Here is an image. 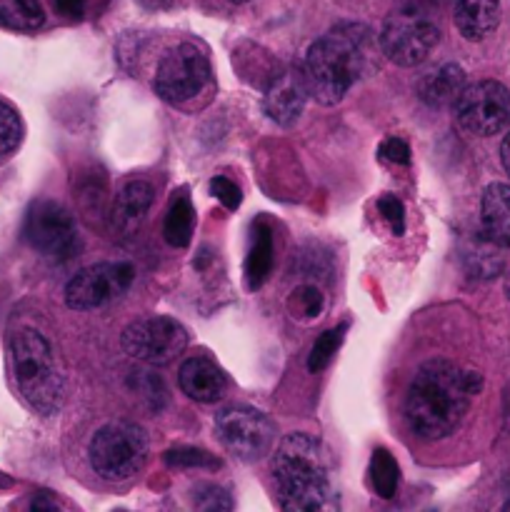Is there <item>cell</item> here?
<instances>
[{
	"mask_svg": "<svg viewBox=\"0 0 510 512\" xmlns=\"http://www.w3.org/2000/svg\"><path fill=\"white\" fill-rule=\"evenodd\" d=\"M273 253V230H270V225L258 223L253 230V245H250L248 258H245V283L250 290L260 288L268 280L270 270H273Z\"/></svg>",
	"mask_w": 510,
	"mask_h": 512,
	"instance_id": "d6986e66",
	"label": "cell"
},
{
	"mask_svg": "<svg viewBox=\"0 0 510 512\" xmlns=\"http://www.w3.org/2000/svg\"><path fill=\"white\" fill-rule=\"evenodd\" d=\"M195 228V210L193 203H190V195L185 190H178V193L170 198L168 213H165L163 233L165 240H168L173 248H185L193 238Z\"/></svg>",
	"mask_w": 510,
	"mask_h": 512,
	"instance_id": "ffe728a7",
	"label": "cell"
},
{
	"mask_svg": "<svg viewBox=\"0 0 510 512\" xmlns=\"http://www.w3.org/2000/svg\"><path fill=\"white\" fill-rule=\"evenodd\" d=\"M215 435L220 445L243 463H255L275 448L273 420L248 405H230L220 410L215 415Z\"/></svg>",
	"mask_w": 510,
	"mask_h": 512,
	"instance_id": "52a82bcc",
	"label": "cell"
},
{
	"mask_svg": "<svg viewBox=\"0 0 510 512\" xmlns=\"http://www.w3.org/2000/svg\"><path fill=\"white\" fill-rule=\"evenodd\" d=\"M153 185L148 180H128L123 188L118 190L113 203V223L118 225L123 233H133L140 223H143L145 213H148L150 203H153Z\"/></svg>",
	"mask_w": 510,
	"mask_h": 512,
	"instance_id": "e0dca14e",
	"label": "cell"
},
{
	"mask_svg": "<svg viewBox=\"0 0 510 512\" xmlns=\"http://www.w3.org/2000/svg\"><path fill=\"white\" fill-rule=\"evenodd\" d=\"M463 88H465L463 68L455 63H445L420 78L418 95L425 105H430V108H443V105L455 103Z\"/></svg>",
	"mask_w": 510,
	"mask_h": 512,
	"instance_id": "ac0fdd59",
	"label": "cell"
},
{
	"mask_svg": "<svg viewBox=\"0 0 510 512\" xmlns=\"http://www.w3.org/2000/svg\"><path fill=\"white\" fill-rule=\"evenodd\" d=\"M90 468L108 483H123L140 473L148 460V435L128 420L103 425L88 448Z\"/></svg>",
	"mask_w": 510,
	"mask_h": 512,
	"instance_id": "8992f818",
	"label": "cell"
},
{
	"mask_svg": "<svg viewBox=\"0 0 510 512\" xmlns=\"http://www.w3.org/2000/svg\"><path fill=\"white\" fill-rule=\"evenodd\" d=\"M45 23V10L40 0H0V25L10 30H38Z\"/></svg>",
	"mask_w": 510,
	"mask_h": 512,
	"instance_id": "44dd1931",
	"label": "cell"
},
{
	"mask_svg": "<svg viewBox=\"0 0 510 512\" xmlns=\"http://www.w3.org/2000/svg\"><path fill=\"white\" fill-rule=\"evenodd\" d=\"M508 418H510V393H508Z\"/></svg>",
	"mask_w": 510,
	"mask_h": 512,
	"instance_id": "d590c367",
	"label": "cell"
},
{
	"mask_svg": "<svg viewBox=\"0 0 510 512\" xmlns=\"http://www.w3.org/2000/svg\"><path fill=\"white\" fill-rule=\"evenodd\" d=\"M165 463L170 468H220V460L203 448H173L165 453Z\"/></svg>",
	"mask_w": 510,
	"mask_h": 512,
	"instance_id": "484cf974",
	"label": "cell"
},
{
	"mask_svg": "<svg viewBox=\"0 0 510 512\" xmlns=\"http://www.w3.org/2000/svg\"><path fill=\"white\" fill-rule=\"evenodd\" d=\"M210 83V63L200 48L180 43L163 55L155 70V93L168 103H188Z\"/></svg>",
	"mask_w": 510,
	"mask_h": 512,
	"instance_id": "9c48e42d",
	"label": "cell"
},
{
	"mask_svg": "<svg viewBox=\"0 0 510 512\" xmlns=\"http://www.w3.org/2000/svg\"><path fill=\"white\" fill-rule=\"evenodd\" d=\"M5 485H10V480H8V478H3V475H0V488H5Z\"/></svg>",
	"mask_w": 510,
	"mask_h": 512,
	"instance_id": "836d02e7",
	"label": "cell"
},
{
	"mask_svg": "<svg viewBox=\"0 0 510 512\" xmlns=\"http://www.w3.org/2000/svg\"><path fill=\"white\" fill-rule=\"evenodd\" d=\"M188 345V333L175 318H140L123 330V350L145 365H168Z\"/></svg>",
	"mask_w": 510,
	"mask_h": 512,
	"instance_id": "30bf717a",
	"label": "cell"
},
{
	"mask_svg": "<svg viewBox=\"0 0 510 512\" xmlns=\"http://www.w3.org/2000/svg\"><path fill=\"white\" fill-rule=\"evenodd\" d=\"M505 295H508V300H510V273H508V278H505Z\"/></svg>",
	"mask_w": 510,
	"mask_h": 512,
	"instance_id": "d6a6232c",
	"label": "cell"
},
{
	"mask_svg": "<svg viewBox=\"0 0 510 512\" xmlns=\"http://www.w3.org/2000/svg\"><path fill=\"white\" fill-rule=\"evenodd\" d=\"M325 298L315 285H303V288L293 290V295L288 298V310L295 318L313 320L323 313Z\"/></svg>",
	"mask_w": 510,
	"mask_h": 512,
	"instance_id": "d4e9b609",
	"label": "cell"
},
{
	"mask_svg": "<svg viewBox=\"0 0 510 512\" xmlns=\"http://www.w3.org/2000/svg\"><path fill=\"white\" fill-rule=\"evenodd\" d=\"M23 140V120L10 103L0 100V158L15 153Z\"/></svg>",
	"mask_w": 510,
	"mask_h": 512,
	"instance_id": "cb8c5ba5",
	"label": "cell"
},
{
	"mask_svg": "<svg viewBox=\"0 0 510 512\" xmlns=\"http://www.w3.org/2000/svg\"><path fill=\"white\" fill-rule=\"evenodd\" d=\"M135 268L130 263H98L83 268L65 285V303L73 310H93L120 298L133 285Z\"/></svg>",
	"mask_w": 510,
	"mask_h": 512,
	"instance_id": "7c38bea8",
	"label": "cell"
},
{
	"mask_svg": "<svg viewBox=\"0 0 510 512\" xmlns=\"http://www.w3.org/2000/svg\"><path fill=\"white\" fill-rule=\"evenodd\" d=\"M500 160H503V168H505V173L510 175V133L505 135L503 145H500Z\"/></svg>",
	"mask_w": 510,
	"mask_h": 512,
	"instance_id": "1f68e13d",
	"label": "cell"
},
{
	"mask_svg": "<svg viewBox=\"0 0 510 512\" xmlns=\"http://www.w3.org/2000/svg\"><path fill=\"white\" fill-rule=\"evenodd\" d=\"M453 20L465 40H485L500 20V0H450Z\"/></svg>",
	"mask_w": 510,
	"mask_h": 512,
	"instance_id": "9a60e30c",
	"label": "cell"
},
{
	"mask_svg": "<svg viewBox=\"0 0 510 512\" xmlns=\"http://www.w3.org/2000/svg\"><path fill=\"white\" fill-rule=\"evenodd\" d=\"M8 360L20 398L38 415L58 413L65 388L48 340L35 330H18L8 343Z\"/></svg>",
	"mask_w": 510,
	"mask_h": 512,
	"instance_id": "277c9868",
	"label": "cell"
},
{
	"mask_svg": "<svg viewBox=\"0 0 510 512\" xmlns=\"http://www.w3.org/2000/svg\"><path fill=\"white\" fill-rule=\"evenodd\" d=\"M305 98H308V88H305L303 73H298V70H285V73L275 75L273 85L265 93V113L275 123L290 125L303 113Z\"/></svg>",
	"mask_w": 510,
	"mask_h": 512,
	"instance_id": "5bb4252c",
	"label": "cell"
},
{
	"mask_svg": "<svg viewBox=\"0 0 510 512\" xmlns=\"http://www.w3.org/2000/svg\"><path fill=\"white\" fill-rule=\"evenodd\" d=\"M178 385L190 400L198 403H218L228 390V378L223 370L205 355L188 358L178 370Z\"/></svg>",
	"mask_w": 510,
	"mask_h": 512,
	"instance_id": "4fadbf2b",
	"label": "cell"
},
{
	"mask_svg": "<svg viewBox=\"0 0 510 512\" xmlns=\"http://www.w3.org/2000/svg\"><path fill=\"white\" fill-rule=\"evenodd\" d=\"M193 493H195L193 495L195 508H200V510H230L233 508V500H230V495L213 483L198 485Z\"/></svg>",
	"mask_w": 510,
	"mask_h": 512,
	"instance_id": "4316f807",
	"label": "cell"
},
{
	"mask_svg": "<svg viewBox=\"0 0 510 512\" xmlns=\"http://www.w3.org/2000/svg\"><path fill=\"white\" fill-rule=\"evenodd\" d=\"M345 328H348V325L330 328V330H325L318 340H315L313 348H310V355H308L310 373H320V370H325L330 363H333L335 353H338L340 343H343V338H345Z\"/></svg>",
	"mask_w": 510,
	"mask_h": 512,
	"instance_id": "603a6c76",
	"label": "cell"
},
{
	"mask_svg": "<svg viewBox=\"0 0 510 512\" xmlns=\"http://www.w3.org/2000/svg\"><path fill=\"white\" fill-rule=\"evenodd\" d=\"M53 5L60 15H65V18H80V15L85 13L88 0H53Z\"/></svg>",
	"mask_w": 510,
	"mask_h": 512,
	"instance_id": "4dcf8cb0",
	"label": "cell"
},
{
	"mask_svg": "<svg viewBox=\"0 0 510 512\" xmlns=\"http://www.w3.org/2000/svg\"><path fill=\"white\" fill-rule=\"evenodd\" d=\"M378 210L383 213V218L388 220V225L393 228L395 235H403L405 230V208L395 195H383L378 200Z\"/></svg>",
	"mask_w": 510,
	"mask_h": 512,
	"instance_id": "83f0119b",
	"label": "cell"
},
{
	"mask_svg": "<svg viewBox=\"0 0 510 512\" xmlns=\"http://www.w3.org/2000/svg\"><path fill=\"white\" fill-rule=\"evenodd\" d=\"M440 25L433 18L428 5L420 0H410L403 8L393 10L385 18L383 30H380V50L385 58L393 60L395 65L413 68L423 63L430 50L438 45Z\"/></svg>",
	"mask_w": 510,
	"mask_h": 512,
	"instance_id": "5b68a950",
	"label": "cell"
},
{
	"mask_svg": "<svg viewBox=\"0 0 510 512\" xmlns=\"http://www.w3.org/2000/svg\"><path fill=\"white\" fill-rule=\"evenodd\" d=\"M25 240L48 258L65 260L78 250V230L68 210L55 200H35L25 215Z\"/></svg>",
	"mask_w": 510,
	"mask_h": 512,
	"instance_id": "8fae6325",
	"label": "cell"
},
{
	"mask_svg": "<svg viewBox=\"0 0 510 512\" xmlns=\"http://www.w3.org/2000/svg\"><path fill=\"white\" fill-rule=\"evenodd\" d=\"M210 190H213L215 198H218L220 203H223L228 210H235L240 205V188L233 183V180L225 178V175H218V178H213V183H210Z\"/></svg>",
	"mask_w": 510,
	"mask_h": 512,
	"instance_id": "f1b7e54d",
	"label": "cell"
},
{
	"mask_svg": "<svg viewBox=\"0 0 510 512\" xmlns=\"http://www.w3.org/2000/svg\"><path fill=\"white\" fill-rule=\"evenodd\" d=\"M368 480H370V488H373V493L378 495V498L390 500L395 493H398L400 468L388 450L383 448L373 450V458H370V468H368Z\"/></svg>",
	"mask_w": 510,
	"mask_h": 512,
	"instance_id": "7402d4cb",
	"label": "cell"
},
{
	"mask_svg": "<svg viewBox=\"0 0 510 512\" xmlns=\"http://www.w3.org/2000/svg\"><path fill=\"white\" fill-rule=\"evenodd\" d=\"M273 478L283 510L320 512L338 508L323 445L310 435H285L273 453Z\"/></svg>",
	"mask_w": 510,
	"mask_h": 512,
	"instance_id": "3957f363",
	"label": "cell"
},
{
	"mask_svg": "<svg viewBox=\"0 0 510 512\" xmlns=\"http://www.w3.org/2000/svg\"><path fill=\"white\" fill-rule=\"evenodd\" d=\"M373 60V35L365 25L340 23L308 48L303 78L308 95L333 105L345 98Z\"/></svg>",
	"mask_w": 510,
	"mask_h": 512,
	"instance_id": "7a4b0ae2",
	"label": "cell"
},
{
	"mask_svg": "<svg viewBox=\"0 0 510 512\" xmlns=\"http://www.w3.org/2000/svg\"><path fill=\"white\" fill-rule=\"evenodd\" d=\"M480 375L435 358L418 368L408 395L405 420L420 440H443L460 428L480 390Z\"/></svg>",
	"mask_w": 510,
	"mask_h": 512,
	"instance_id": "6da1fadb",
	"label": "cell"
},
{
	"mask_svg": "<svg viewBox=\"0 0 510 512\" xmlns=\"http://www.w3.org/2000/svg\"><path fill=\"white\" fill-rule=\"evenodd\" d=\"M453 105L455 120L470 135L488 138L510 125V90L498 80L465 85Z\"/></svg>",
	"mask_w": 510,
	"mask_h": 512,
	"instance_id": "ba28073f",
	"label": "cell"
},
{
	"mask_svg": "<svg viewBox=\"0 0 510 512\" xmlns=\"http://www.w3.org/2000/svg\"><path fill=\"white\" fill-rule=\"evenodd\" d=\"M480 223L485 238L500 248H510V185L490 183L480 200Z\"/></svg>",
	"mask_w": 510,
	"mask_h": 512,
	"instance_id": "2e32d148",
	"label": "cell"
},
{
	"mask_svg": "<svg viewBox=\"0 0 510 512\" xmlns=\"http://www.w3.org/2000/svg\"><path fill=\"white\" fill-rule=\"evenodd\" d=\"M380 158L388 160L393 165H408L410 163V148L405 140L400 138H388L380 145Z\"/></svg>",
	"mask_w": 510,
	"mask_h": 512,
	"instance_id": "f546056e",
	"label": "cell"
},
{
	"mask_svg": "<svg viewBox=\"0 0 510 512\" xmlns=\"http://www.w3.org/2000/svg\"><path fill=\"white\" fill-rule=\"evenodd\" d=\"M228 3H235V5H238V3H248V0H228Z\"/></svg>",
	"mask_w": 510,
	"mask_h": 512,
	"instance_id": "e575fe53",
	"label": "cell"
}]
</instances>
